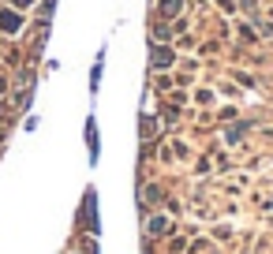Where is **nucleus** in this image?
Returning <instances> with one entry per match:
<instances>
[{
	"mask_svg": "<svg viewBox=\"0 0 273 254\" xmlns=\"http://www.w3.org/2000/svg\"><path fill=\"white\" fill-rule=\"evenodd\" d=\"M0 26H4V30H19V15L4 12V15H0Z\"/></svg>",
	"mask_w": 273,
	"mask_h": 254,
	"instance_id": "nucleus-1",
	"label": "nucleus"
}]
</instances>
